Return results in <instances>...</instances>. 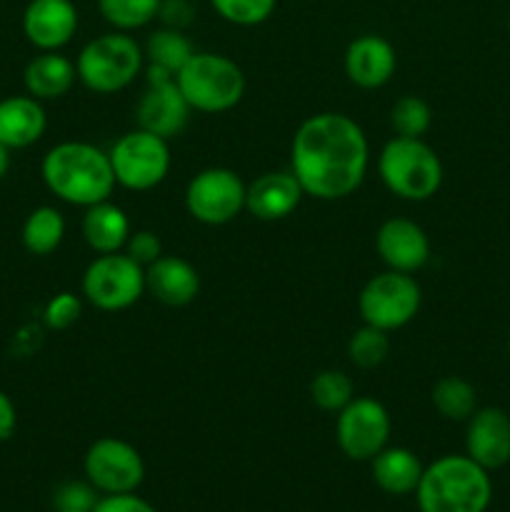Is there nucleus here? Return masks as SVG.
<instances>
[{
  "label": "nucleus",
  "instance_id": "1",
  "mask_svg": "<svg viewBox=\"0 0 510 512\" xmlns=\"http://www.w3.org/2000/svg\"><path fill=\"white\" fill-rule=\"evenodd\" d=\"M370 165L365 130L345 113H315L298 125L290 143V170L305 195L343 200L363 185Z\"/></svg>",
  "mask_w": 510,
  "mask_h": 512
},
{
  "label": "nucleus",
  "instance_id": "2",
  "mask_svg": "<svg viewBox=\"0 0 510 512\" xmlns=\"http://www.w3.org/2000/svg\"><path fill=\"white\" fill-rule=\"evenodd\" d=\"M40 178L58 200L78 208L110 200L115 173L108 150L85 140H63L43 155Z\"/></svg>",
  "mask_w": 510,
  "mask_h": 512
},
{
  "label": "nucleus",
  "instance_id": "3",
  "mask_svg": "<svg viewBox=\"0 0 510 512\" xmlns=\"http://www.w3.org/2000/svg\"><path fill=\"white\" fill-rule=\"evenodd\" d=\"M415 500L420 512H485L493 483L488 470L468 455H443L425 465Z\"/></svg>",
  "mask_w": 510,
  "mask_h": 512
},
{
  "label": "nucleus",
  "instance_id": "4",
  "mask_svg": "<svg viewBox=\"0 0 510 512\" xmlns=\"http://www.w3.org/2000/svg\"><path fill=\"white\" fill-rule=\"evenodd\" d=\"M378 175L395 198L425 203L438 195L445 170L440 155L423 138L393 135L378 153Z\"/></svg>",
  "mask_w": 510,
  "mask_h": 512
},
{
  "label": "nucleus",
  "instance_id": "5",
  "mask_svg": "<svg viewBox=\"0 0 510 512\" xmlns=\"http://www.w3.org/2000/svg\"><path fill=\"white\" fill-rule=\"evenodd\" d=\"M145 68L143 45L130 33L110 30L88 40L75 58L78 83L95 95H113L135 83Z\"/></svg>",
  "mask_w": 510,
  "mask_h": 512
},
{
  "label": "nucleus",
  "instance_id": "6",
  "mask_svg": "<svg viewBox=\"0 0 510 512\" xmlns=\"http://www.w3.org/2000/svg\"><path fill=\"white\" fill-rule=\"evenodd\" d=\"M180 93L195 113H228L243 100L245 73L233 58L220 53H198L175 75Z\"/></svg>",
  "mask_w": 510,
  "mask_h": 512
},
{
  "label": "nucleus",
  "instance_id": "7",
  "mask_svg": "<svg viewBox=\"0 0 510 512\" xmlns=\"http://www.w3.org/2000/svg\"><path fill=\"white\" fill-rule=\"evenodd\" d=\"M110 165H113L115 183L135 193H148L158 188L170 173L173 155H170V140L158 138L143 128L128 130L120 135L108 150Z\"/></svg>",
  "mask_w": 510,
  "mask_h": 512
},
{
  "label": "nucleus",
  "instance_id": "8",
  "mask_svg": "<svg viewBox=\"0 0 510 512\" xmlns=\"http://www.w3.org/2000/svg\"><path fill=\"white\" fill-rule=\"evenodd\" d=\"M423 305V290L410 273L383 270L363 285L358 295V313L365 325L380 330L405 328Z\"/></svg>",
  "mask_w": 510,
  "mask_h": 512
},
{
  "label": "nucleus",
  "instance_id": "9",
  "mask_svg": "<svg viewBox=\"0 0 510 512\" xmlns=\"http://www.w3.org/2000/svg\"><path fill=\"white\" fill-rule=\"evenodd\" d=\"M80 295L85 303L103 313H120V310L133 308L145 295V268L123 250L98 255L85 268Z\"/></svg>",
  "mask_w": 510,
  "mask_h": 512
},
{
  "label": "nucleus",
  "instance_id": "10",
  "mask_svg": "<svg viewBox=\"0 0 510 512\" xmlns=\"http://www.w3.org/2000/svg\"><path fill=\"white\" fill-rule=\"evenodd\" d=\"M245 190L248 183L235 170L213 165L190 178L185 188V210L190 218L210 228L228 225L245 210Z\"/></svg>",
  "mask_w": 510,
  "mask_h": 512
},
{
  "label": "nucleus",
  "instance_id": "11",
  "mask_svg": "<svg viewBox=\"0 0 510 512\" xmlns=\"http://www.w3.org/2000/svg\"><path fill=\"white\" fill-rule=\"evenodd\" d=\"M393 420L388 408L375 398L355 395L338 415H335V440L345 458L370 463L385 445L390 443Z\"/></svg>",
  "mask_w": 510,
  "mask_h": 512
},
{
  "label": "nucleus",
  "instance_id": "12",
  "mask_svg": "<svg viewBox=\"0 0 510 512\" xmlns=\"http://www.w3.org/2000/svg\"><path fill=\"white\" fill-rule=\"evenodd\" d=\"M85 480L100 495L138 493L145 480L143 455L135 445L120 438H98L83 460Z\"/></svg>",
  "mask_w": 510,
  "mask_h": 512
},
{
  "label": "nucleus",
  "instance_id": "13",
  "mask_svg": "<svg viewBox=\"0 0 510 512\" xmlns=\"http://www.w3.org/2000/svg\"><path fill=\"white\" fill-rule=\"evenodd\" d=\"M145 90L140 93L135 103V118L138 128L158 135L163 140H173L188 128L190 113L193 108L188 105L185 95L180 93L175 75L165 70L150 68L145 65Z\"/></svg>",
  "mask_w": 510,
  "mask_h": 512
},
{
  "label": "nucleus",
  "instance_id": "14",
  "mask_svg": "<svg viewBox=\"0 0 510 512\" xmlns=\"http://www.w3.org/2000/svg\"><path fill=\"white\" fill-rule=\"evenodd\" d=\"M375 253L388 270L415 275L430 260V238L410 218H388L375 233Z\"/></svg>",
  "mask_w": 510,
  "mask_h": 512
},
{
  "label": "nucleus",
  "instance_id": "15",
  "mask_svg": "<svg viewBox=\"0 0 510 512\" xmlns=\"http://www.w3.org/2000/svg\"><path fill=\"white\" fill-rule=\"evenodd\" d=\"M465 455L488 473L510 463V415L503 408L485 405L468 418Z\"/></svg>",
  "mask_w": 510,
  "mask_h": 512
},
{
  "label": "nucleus",
  "instance_id": "16",
  "mask_svg": "<svg viewBox=\"0 0 510 512\" xmlns=\"http://www.w3.org/2000/svg\"><path fill=\"white\" fill-rule=\"evenodd\" d=\"M73 0H30L23 10V35L38 53L63 50L78 33Z\"/></svg>",
  "mask_w": 510,
  "mask_h": 512
},
{
  "label": "nucleus",
  "instance_id": "17",
  "mask_svg": "<svg viewBox=\"0 0 510 512\" xmlns=\"http://www.w3.org/2000/svg\"><path fill=\"white\" fill-rule=\"evenodd\" d=\"M345 75L353 85L363 90H378L390 83L398 68V53L393 43L383 35L365 33L350 40L343 58Z\"/></svg>",
  "mask_w": 510,
  "mask_h": 512
},
{
  "label": "nucleus",
  "instance_id": "18",
  "mask_svg": "<svg viewBox=\"0 0 510 512\" xmlns=\"http://www.w3.org/2000/svg\"><path fill=\"white\" fill-rule=\"evenodd\" d=\"M305 198L293 170H270L258 175L245 190V210L263 223L285 220Z\"/></svg>",
  "mask_w": 510,
  "mask_h": 512
},
{
  "label": "nucleus",
  "instance_id": "19",
  "mask_svg": "<svg viewBox=\"0 0 510 512\" xmlns=\"http://www.w3.org/2000/svg\"><path fill=\"white\" fill-rule=\"evenodd\" d=\"M145 293L165 308H185L200 293V275L190 260L163 253L145 268Z\"/></svg>",
  "mask_w": 510,
  "mask_h": 512
},
{
  "label": "nucleus",
  "instance_id": "20",
  "mask_svg": "<svg viewBox=\"0 0 510 512\" xmlns=\"http://www.w3.org/2000/svg\"><path fill=\"white\" fill-rule=\"evenodd\" d=\"M48 130L45 103L33 95H8L0 100V143L10 150H23L38 143Z\"/></svg>",
  "mask_w": 510,
  "mask_h": 512
},
{
  "label": "nucleus",
  "instance_id": "21",
  "mask_svg": "<svg viewBox=\"0 0 510 512\" xmlns=\"http://www.w3.org/2000/svg\"><path fill=\"white\" fill-rule=\"evenodd\" d=\"M75 80H78L75 63L68 55L60 53V50L38 53L23 70L25 93L38 98L40 103L65 98L73 90Z\"/></svg>",
  "mask_w": 510,
  "mask_h": 512
},
{
  "label": "nucleus",
  "instance_id": "22",
  "mask_svg": "<svg viewBox=\"0 0 510 512\" xmlns=\"http://www.w3.org/2000/svg\"><path fill=\"white\" fill-rule=\"evenodd\" d=\"M80 233H83L85 245L95 255L120 253L128 243V235L133 233L128 213L113 200H103L90 208H85L83 220H80Z\"/></svg>",
  "mask_w": 510,
  "mask_h": 512
},
{
  "label": "nucleus",
  "instance_id": "23",
  "mask_svg": "<svg viewBox=\"0 0 510 512\" xmlns=\"http://www.w3.org/2000/svg\"><path fill=\"white\" fill-rule=\"evenodd\" d=\"M425 465L418 455L400 445H385L373 460H370V475L373 483L388 495H413L423 478Z\"/></svg>",
  "mask_w": 510,
  "mask_h": 512
},
{
  "label": "nucleus",
  "instance_id": "24",
  "mask_svg": "<svg viewBox=\"0 0 510 512\" xmlns=\"http://www.w3.org/2000/svg\"><path fill=\"white\" fill-rule=\"evenodd\" d=\"M23 248L30 255H53L65 240V218L55 205H38L25 218L23 230H20Z\"/></svg>",
  "mask_w": 510,
  "mask_h": 512
},
{
  "label": "nucleus",
  "instance_id": "25",
  "mask_svg": "<svg viewBox=\"0 0 510 512\" xmlns=\"http://www.w3.org/2000/svg\"><path fill=\"white\" fill-rule=\"evenodd\" d=\"M143 55L145 65H150V68L178 75L180 68L195 55V48L193 43H190L188 35H185V30L163 28V25H160V28L153 30V33L148 35V40H145Z\"/></svg>",
  "mask_w": 510,
  "mask_h": 512
},
{
  "label": "nucleus",
  "instance_id": "26",
  "mask_svg": "<svg viewBox=\"0 0 510 512\" xmlns=\"http://www.w3.org/2000/svg\"><path fill=\"white\" fill-rule=\"evenodd\" d=\"M430 403L445 420L468 423L470 415L478 410V393H475L473 383L460 375H445L430 390Z\"/></svg>",
  "mask_w": 510,
  "mask_h": 512
},
{
  "label": "nucleus",
  "instance_id": "27",
  "mask_svg": "<svg viewBox=\"0 0 510 512\" xmlns=\"http://www.w3.org/2000/svg\"><path fill=\"white\" fill-rule=\"evenodd\" d=\"M160 0H98L105 23L120 33H133L158 20Z\"/></svg>",
  "mask_w": 510,
  "mask_h": 512
},
{
  "label": "nucleus",
  "instance_id": "28",
  "mask_svg": "<svg viewBox=\"0 0 510 512\" xmlns=\"http://www.w3.org/2000/svg\"><path fill=\"white\" fill-rule=\"evenodd\" d=\"M353 398L355 385L345 370H320V373L310 380V400H313L320 410H325V413L338 415Z\"/></svg>",
  "mask_w": 510,
  "mask_h": 512
},
{
  "label": "nucleus",
  "instance_id": "29",
  "mask_svg": "<svg viewBox=\"0 0 510 512\" xmlns=\"http://www.w3.org/2000/svg\"><path fill=\"white\" fill-rule=\"evenodd\" d=\"M390 355V333L388 330L360 325L348 340V360L360 370H373L388 360Z\"/></svg>",
  "mask_w": 510,
  "mask_h": 512
},
{
  "label": "nucleus",
  "instance_id": "30",
  "mask_svg": "<svg viewBox=\"0 0 510 512\" xmlns=\"http://www.w3.org/2000/svg\"><path fill=\"white\" fill-rule=\"evenodd\" d=\"M433 125V110L420 95H403L390 108V128L398 138H423Z\"/></svg>",
  "mask_w": 510,
  "mask_h": 512
},
{
  "label": "nucleus",
  "instance_id": "31",
  "mask_svg": "<svg viewBox=\"0 0 510 512\" xmlns=\"http://www.w3.org/2000/svg\"><path fill=\"white\" fill-rule=\"evenodd\" d=\"M210 5L225 23L255 28L270 20V15L278 8V0H210Z\"/></svg>",
  "mask_w": 510,
  "mask_h": 512
},
{
  "label": "nucleus",
  "instance_id": "32",
  "mask_svg": "<svg viewBox=\"0 0 510 512\" xmlns=\"http://www.w3.org/2000/svg\"><path fill=\"white\" fill-rule=\"evenodd\" d=\"M80 315H83V295H75L65 290V293L53 295L45 303L43 323L50 330H68L78 323Z\"/></svg>",
  "mask_w": 510,
  "mask_h": 512
},
{
  "label": "nucleus",
  "instance_id": "33",
  "mask_svg": "<svg viewBox=\"0 0 510 512\" xmlns=\"http://www.w3.org/2000/svg\"><path fill=\"white\" fill-rule=\"evenodd\" d=\"M100 493L88 483V480H70L55 490V510H75V512H93Z\"/></svg>",
  "mask_w": 510,
  "mask_h": 512
},
{
  "label": "nucleus",
  "instance_id": "34",
  "mask_svg": "<svg viewBox=\"0 0 510 512\" xmlns=\"http://www.w3.org/2000/svg\"><path fill=\"white\" fill-rule=\"evenodd\" d=\"M123 253L130 255L143 268H148L150 263H155L163 255V240L153 230H133L128 235V243H125Z\"/></svg>",
  "mask_w": 510,
  "mask_h": 512
},
{
  "label": "nucleus",
  "instance_id": "35",
  "mask_svg": "<svg viewBox=\"0 0 510 512\" xmlns=\"http://www.w3.org/2000/svg\"><path fill=\"white\" fill-rule=\"evenodd\" d=\"M195 13H198V10H195L193 0H160L158 20L163 28L185 30L193 25Z\"/></svg>",
  "mask_w": 510,
  "mask_h": 512
},
{
  "label": "nucleus",
  "instance_id": "36",
  "mask_svg": "<svg viewBox=\"0 0 510 512\" xmlns=\"http://www.w3.org/2000/svg\"><path fill=\"white\" fill-rule=\"evenodd\" d=\"M93 512H158L148 500L140 498L138 493H120V495H100Z\"/></svg>",
  "mask_w": 510,
  "mask_h": 512
},
{
  "label": "nucleus",
  "instance_id": "37",
  "mask_svg": "<svg viewBox=\"0 0 510 512\" xmlns=\"http://www.w3.org/2000/svg\"><path fill=\"white\" fill-rule=\"evenodd\" d=\"M15 428H18V410H15L13 398L0 390V443L13 438Z\"/></svg>",
  "mask_w": 510,
  "mask_h": 512
},
{
  "label": "nucleus",
  "instance_id": "38",
  "mask_svg": "<svg viewBox=\"0 0 510 512\" xmlns=\"http://www.w3.org/2000/svg\"><path fill=\"white\" fill-rule=\"evenodd\" d=\"M10 170V148H5L3 143H0V180L8 175Z\"/></svg>",
  "mask_w": 510,
  "mask_h": 512
},
{
  "label": "nucleus",
  "instance_id": "39",
  "mask_svg": "<svg viewBox=\"0 0 510 512\" xmlns=\"http://www.w3.org/2000/svg\"><path fill=\"white\" fill-rule=\"evenodd\" d=\"M508 33H510V13H508Z\"/></svg>",
  "mask_w": 510,
  "mask_h": 512
},
{
  "label": "nucleus",
  "instance_id": "40",
  "mask_svg": "<svg viewBox=\"0 0 510 512\" xmlns=\"http://www.w3.org/2000/svg\"><path fill=\"white\" fill-rule=\"evenodd\" d=\"M55 512H75V510H55Z\"/></svg>",
  "mask_w": 510,
  "mask_h": 512
},
{
  "label": "nucleus",
  "instance_id": "41",
  "mask_svg": "<svg viewBox=\"0 0 510 512\" xmlns=\"http://www.w3.org/2000/svg\"><path fill=\"white\" fill-rule=\"evenodd\" d=\"M508 353H510V335H508Z\"/></svg>",
  "mask_w": 510,
  "mask_h": 512
}]
</instances>
